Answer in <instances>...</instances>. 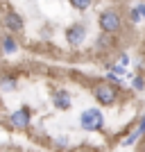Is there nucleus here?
Segmentation results:
<instances>
[{"mask_svg": "<svg viewBox=\"0 0 145 152\" xmlns=\"http://www.w3.org/2000/svg\"><path fill=\"white\" fill-rule=\"evenodd\" d=\"M16 86V82H14L12 77H2V82H0V89L2 91H9V89H14Z\"/></svg>", "mask_w": 145, "mask_h": 152, "instance_id": "nucleus-12", "label": "nucleus"}, {"mask_svg": "<svg viewBox=\"0 0 145 152\" xmlns=\"http://www.w3.org/2000/svg\"><path fill=\"white\" fill-rule=\"evenodd\" d=\"M93 95H95V100L100 102V104H114L116 98H118V91H116L114 84L100 82V84L93 86Z\"/></svg>", "mask_w": 145, "mask_h": 152, "instance_id": "nucleus-3", "label": "nucleus"}, {"mask_svg": "<svg viewBox=\"0 0 145 152\" xmlns=\"http://www.w3.org/2000/svg\"><path fill=\"white\" fill-rule=\"evenodd\" d=\"M98 43H100V48H111V45H114V39H111V34H102V37L98 39Z\"/></svg>", "mask_w": 145, "mask_h": 152, "instance_id": "nucleus-11", "label": "nucleus"}, {"mask_svg": "<svg viewBox=\"0 0 145 152\" xmlns=\"http://www.w3.org/2000/svg\"><path fill=\"white\" fill-rule=\"evenodd\" d=\"M129 18H132V23H138V20H141V14H138V9H136V7L129 12Z\"/></svg>", "mask_w": 145, "mask_h": 152, "instance_id": "nucleus-14", "label": "nucleus"}, {"mask_svg": "<svg viewBox=\"0 0 145 152\" xmlns=\"http://www.w3.org/2000/svg\"><path fill=\"white\" fill-rule=\"evenodd\" d=\"M134 89H136V91H143L145 89V80H143V77H141V75H136V77H134Z\"/></svg>", "mask_w": 145, "mask_h": 152, "instance_id": "nucleus-13", "label": "nucleus"}, {"mask_svg": "<svg viewBox=\"0 0 145 152\" xmlns=\"http://www.w3.org/2000/svg\"><path fill=\"white\" fill-rule=\"evenodd\" d=\"M109 82H111V84H118L120 80H118V77H116V75H109Z\"/></svg>", "mask_w": 145, "mask_h": 152, "instance_id": "nucleus-18", "label": "nucleus"}, {"mask_svg": "<svg viewBox=\"0 0 145 152\" xmlns=\"http://www.w3.org/2000/svg\"><path fill=\"white\" fill-rule=\"evenodd\" d=\"M79 125H82V129H86V132H100L102 127H104V116H102L100 109H86V111H82V116H79Z\"/></svg>", "mask_w": 145, "mask_h": 152, "instance_id": "nucleus-1", "label": "nucleus"}, {"mask_svg": "<svg viewBox=\"0 0 145 152\" xmlns=\"http://www.w3.org/2000/svg\"><path fill=\"white\" fill-rule=\"evenodd\" d=\"M127 64H129V57H127V55H120V61H118V66L127 68Z\"/></svg>", "mask_w": 145, "mask_h": 152, "instance_id": "nucleus-15", "label": "nucleus"}, {"mask_svg": "<svg viewBox=\"0 0 145 152\" xmlns=\"http://www.w3.org/2000/svg\"><path fill=\"white\" fill-rule=\"evenodd\" d=\"M98 23H100V27H102V32H104V34H116V32L120 30V25H122L120 14L114 12V9L102 12V14H100V18H98Z\"/></svg>", "mask_w": 145, "mask_h": 152, "instance_id": "nucleus-2", "label": "nucleus"}, {"mask_svg": "<svg viewBox=\"0 0 145 152\" xmlns=\"http://www.w3.org/2000/svg\"><path fill=\"white\" fill-rule=\"evenodd\" d=\"M7 152H14V150H7Z\"/></svg>", "mask_w": 145, "mask_h": 152, "instance_id": "nucleus-19", "label": "nucleus"}, {"mask_svg": "<svg viewBox=\"0 0 145 152\" xmlns=\"http://www.w3.org/2000/svg\"><path fill=\"white\" fill-rule=\"evenodd\" d=\"M136 129H138L141 134H145V116H143V118L138 121V127H136Z\"/></svg>", "mask_w": 145, "mask_h": 152, "instance_id": "nucleus-16", "label": "nucleus"}, {"mask_svg": "<svg viewBox=\"0 0 145 152\" xmlns=\"http://www.w3.org/2000/svg\"><path fill=\"white\" fill-rule=\"evenodd\" d=\"M136 9H138V14H141V18H145V5H138V7H136Z\"/></svg>", "mask_w": 145, "mask_h": 152, "instance_id": "nucleus-17", "label": "nucleus"}, {"mask_svg": "<svg viewBox=\"0 0 145 152\" xmlns=\"http://www.w3.org/2000/svg\"><path fill=\"white\" fill-rule=\"evenodd\" d=\"M52 104L57 109H61V111H66V109H70V104H73V98H70V93L66 89H57L52 93Z\"/></svg>", "mask_w": 145, "mask_h": 152, "instance_id": "nucleus-6", "label": "nucleus"}, {"mask_svg": "<svg viewBox=\"0 0 145 152\" xmlns=\"http://www.w3.org/2000/svg\"><path fill=\"white\" fill-rule=\"evenodd\" d=\"M141 136H143V134H141L138 129H134V132L129 134V136H127V139H122V145H134V143H136V141H138Z\"/></svg>", "mask_w": 145, "mask_h": 152, "instance_id": "nucleus-9", "label": "nucleus"}, {"mask_svg": "<svg viewBox=\"0 0 145 152\" xmlns=\"http://www.w3.org/2000/svg\"><path fill=\"white\" fill-rule=\"evenodd\" d=\"M2 23H5V27L9 32H20V30H23V18H20L16 12H7Z\"/></svg>", "mask_w": 145, "mask_h": 152, "instance_id": "nucleus-7", "label": "nucleus"}, {"mask_svg": "<svg viewBox=\"0 0 145 152\" xmlns=\"http://www.w3.org/2000/svg\"><path fill=\"white\" fill-rule=\"evenodd\" d=\"M9 123H12V127H16V129H27L30 123H32V111L27 107L16 109L14 114H9Z\"/></svg>", "mask_w": 145, "mask_h": 152, "instance_id": "nucleus-4", "label": "nucleus"}, {"mask_svg": "<svg viewBox=\"0 0 145 152\" xmlns=\"http://www.w3.org/2000/svg\"><path fill=\"white\" fill-rule=\"evenodd\" d=\"M16 50H18L16 39H12L9 34H7V37H2V52H7V55H14Z\"/></svg>", "mask_w": 145, "mask_h": 152, "instance_id": "nucleus-8", "label": "nucleus"}, {"mask_svg": "<svg viewBox=\"0 0 145 152\" xmlns=\"http://www.w3.org/2000/svg\"><path fill=\"white\" fill-rule=\"evenodd\" d=\"M68 2H70V7H75L79 12H84V9L91 7V0H68Z\"/></svg>", "mask_w": 145, "mask_h": 152, "instance_id": "nucleus-10", "label": "nucleus"}, {"mask_svg": "<svg viewBox=\"0 0 145 152\" xmlns=\"http://www.w3.org/2000/svg\"><path fill=\"white\" fill-rule=\"evenodd\" d=\"M66 39H68V43H70V45H79V43H84V39H86V27H84L82 23L70 25L68 30H66Z\"/></svg>", "mask_w": 145, "mask_h": 152, "instance_id": "nucleus-5", "label": "nucleus"}]
</instances>
